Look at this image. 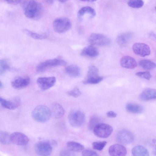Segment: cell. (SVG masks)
Returning a JSON list of instances; mask_svg holds the SVG:
<instances>
[{
    "mask_svg": "<svg viewBox=\"0 0 156 156\" xmlns=\"http://www.w3.org/2000/svg\"><path fill=\"white\" fill-rule=\"evenodd\" d=\"M20 3L27 18L37 20L42 16L44 9L41 4L36 0H21Z\"/></svg>",
    "mask_w": 156,
    "mask_h": 156,
    "instance_id": "6da1fadb",
    "label": "cell"
},
{
    "mask_svg": "<svg viewBox=\"0 0 156 156\" xmlns=\"http://www.w3.org/2000/svg\"><path fill=\"white\" fill-rule=\"evenodd\" d=\"M31 115L33 119L40 122H45L49 120L51 115L50 109L44 105H39L32 111Z\"/></svg>",
    "mask_w": 156,
    "mask_h": 156,
    "instance_id": "7a4b0ae2",
    "label": "cell"
},
{
    "mask_svg": "<svg viewBox=\"0 0 156 156\" xmlns=\"http://www.w3.org/2000/svg\"><path fill=\"white\" fill-rule=\"evenodd\" d=\"M85 116L84 113L78 109L71 110L68 115V119L70 125L73 127H78L84 123Z\"/></svg>",
    "mask_w": 156,
    "mask_h": 156,
    "instance_id": "3957f363",
    "label": "cell"
},
{
    "mask_svg": "<svg viewBox=\"0 0 156 156\" xmlns=\"http://www.w3.org/2000/svg\"><path fill=\"white\" fill-rule=\"evenodd\" d=\"M72 23L68 18L63 17L57 18L53 22V27L57 33H62L68 30L71 27Z\"/></svg>",
    "mask_w": 156,
    "mask_h": 156,
    "instance_id": "277c9868",
    "label": "cell"
},
{
    "mask_svg": "<svg viewBox=\"0 0 156 156\" xmlns=\"http://www.w3.org/2000/svg\"><path fill=\"white\" fill-rule=\"evenodd\" d=\"M88 42L91 44L98 46H107L111 43L110 38L103 34L92 33L89 36Z\"/></svg>",
    "mask_w": 156,
    "mask_h": 156,
    "instance_id": "5b68a950",
    "label": "cell"
},
{
    "mask_svg": "<svg viewBox=\"0 0 156 156\" xmlns=\"http://www.w3.org/2000/svg\"><path fill=\"white\" fill-rule=\"evenodd\" d=\"M93 130L96 136L101 138H106L111 134L113 129L108 124L99 123L94 126Z\"/></svg>",
    "mask_w": 156,
    "mask_h": 156,
    "instance_id": "8992f818",
    "label": "cell"
},
{
    "mask_svg": "<svg viewBox=\"0 0 156 156\" xmlns=\"http://www.w3.org/2000/svg\"><path fill=\"white\" fill-rule=\"evenodd\" d=\"M66 64V62L63 60L58 58L52 59L39 63L37 66L36 70L37 72H41L51 67L65 66Z\"/></svg>",
    "mask_w": 156,
    "mask_h": 156,
    "instance_id": "52a82bcc",
    "label": "cell"
},
{
    "mask_svg": "<svg viewBox=\"0 0 156 156\" xmlns=\"http://www.w3.org/2000/svg\"><path fill=\"white\" fill-rule=\"evenodd\" d=\"M34 148L36 153L41 156L50 155L52 151L51 144L48 142L44 141H41L36 143Z\"/></svg>",
    "mask_w": 156,
    "mask_h": 156,
    "instance_id": "ba28073f",
    "label": "cell"
},
{
    "mask_svg": "<svg viewBox=\"0 0 156 156\" xmlns=\"http://www.w3.org/2000/svg\"><path fill=\"white\" fill-rule=\"evenodd\" d=\"M117 141L121 144H127L133 142L134 136L133 134L126 129H122L119 131L116 136Z\"/></svg>",
    "mask_w": 156,
    "mask_h": 156,
    "instance_id": "9c48e42d",
    "label": "cell"
},
{
    "mask_svg": "<svg viewBox=\"0 0 156 156\" xmlns=\"http://www.w3.org/2000/svg\"><path fill=\"white\" fill-rule=\"evenodd\" d=\"M96 15V12L94 9L89 6H85L82 7L78 11L77 17L79 20L82 21L86 18L92 19Z\"/></svg>",
    "mask_w": 156,
    "mask_h": 156,
    "instance_id": "30bf717a",
    "label": "cell"
},
{
    "mask_svg": "<svg viewBox=\"0 0 156 156\" xmlns=\"http://www.w3.org/2000/svg\"><path fill=\"white\" fill-rule=\"evenodd\" d=\"M132 49L136 55L145 57L150 55L151 51L149 46L147 44L141 43H136L133 44Z\"/></svg>",
    "mask_w": 156,
    "mask_h": 156,
    "instance_id": "8fae6325",
    "label": "cell"
},
{
    "mask_svg": "<svg viewBox=\"0 0 156 156\" xmlns=\"http://www.w3.org/2000/svg\"><path fill=\"white\" fill-rule=\"evenodd\" d=\"M56 81L55 77L52 76L38 78L37 79V82L41 89L46 90L53 86Z\"/></svg>",
    "mask_w": 156,
    "mask_h": 156,
    "instance_id": "7c38bea8",
    "label": "cell"
},
{
    "mask_svg": "<svg viewBox=\"0 0 156 156\" xmlns=\"http://www.w3.org/2000/svg\"><path fill=\"white\" fill-rule=\"evenodd\" d=\"M30 79L28 76H17L11 82V85L14 89L20 90L24 88L30 84Z\"/></svg>",
    "mask_w": 156,
    "mask_h": 156,
    "instance_id": "4fadbf2b",
    "label": "cell"
},
{
    "mask_svg": "<svg viewBox=\"0 0 156 156\" xmlns=\"http://www.w3.org/2000/svg\"><path fill=\"white\" fill-rule=\"evenodd\" d=\"M11 142L18 145H25L28 144L29 139L24 134L19 132L13 133L10 135Z\"/></svg>",
    "mask_w": 156,
    "mask_h": 156,
    "instance_id": "5bb4252c",
    "label": "cell"
},
{
    "mask_svg": "<svg viewBox=\"0 0 156 156\" xmlns=\"http://www.w3.org/2000/svg\"><path fill=\"white\" fill-rule=\"evenodd\" d=\"M133 35V33L131 32L128 31L121 33L117 37L116 42L121 47H125Z\"/></svg>",
    "mask_w": 156,
    "mask_h": 156,
    "instance_id": "9a60e30c",
    "label": "cell"
},
{
    "mask_svg": "<svg viewBox=\"0 0 156 156\" xmlns=\"http://www.w3.org/2000/svg\"><path fill=\"white\" fill-rule=\"evenodd\" d=\"M108 152L111 156H125L127 154L126 147L123 145L115 144L111 145L109 148Z\"/></svg>",
    "mask_w": 156,
    "mask_h": 156,
    "instance_id": "2e32d148",
    "label": "cell"
},
{
    "mask_svg": "<svg viewBox=\"0 0 156 156\" xmlns=\"http://www.w3.org/2000/svg\"><path fill=\"white\" fill-rule=\"evenodd\" d=\"M120 64L122 67L128 69H133L137 65L135 59L129 56L122 57L120 60Z\"/></svg>",
    "mask_w": 156,
    "mask_h": 156,
    "instance_id": "e0dca14e",
    "label": "cell"
},
{
    "mask_svg": "<svg viewBox=\"0 0 156 156\" xmlns=\"http://www.w3.org/2000/svg\"><path fill=\"white\" fill-rule=\"evenodd\" d=\"M21 104L20 99L17 97L12 98L9 100L4 99L1 104L3 107L10 110L14 109L19 107Z\"/></svg>",
    "mask_w": 156,
    "mask_h": 156,
    "instance_id": "ac0fdd59",
    "label": "cell"
},
{
    "mask_svg": "<svg viewBox=\"0 0 156 156\" xmlns=\"http://www.w3.org/2000/svg\"><path fill=\"white\" fill-rule=\"evenodd\" d=\"M50 110L51 115L56 119L61 118L64 114V108L61 105L57 103H54L52 104Z\"/></svg>",
    "mask_w": 156,
    "mask_h": 156,
    "instance_id": "d6986e66",
    "label": "cell"
},
{
    "mask_svg": "<svg viewBox=\"0 0 156 156\" xmlns=\"http://www.w3.org/2000/svg\"><path fill=\"white\" fill-rule=\"evenodd\" d=\"M99 54L98 49L92 45L88 46L84 48L80 53L82 56L91 58L96 57Z\"/></svg>",
    "mask_w": 156,
    "mask_h": 156,
    "instance_id": "ffe728a7",
    "label": "cell"
},
{
    "mask_svg": "<svg viewBox=\"0 0 156 156\" xmlns=\"http://www.w3.org/2000/svg\"><path fill=\"white\" fill-rule=\"evenodd\" d=\"M139 97L141 100L144 101L155 99L156 98V90L153 88L146 89L142 92Z\"/></svg>",
    "mask_w": 156,
    "mask_h": 156,
    "instance_id": "44dd1931",
    "label": "cell"
},
{
    "mask_svg": "<svg viewBox=\"0 0 156 156\" xmlns=\"http://www.w3.org/2000/svg\"><path fill=\"white\" fill-rule=\"evenodd\" d=\"M65 70L68 75L73 77H77L80 74V68L76 65H71L67 66Z\"/></svg>",
    "mask_w": 156,
    "mask_h": 156,
    "instance_id": "7402d4cb",
    "label": "cell"
},
{
    "mask_svg": "<svg viewBox=\"0 0 156 156\" xmlns=\"http://www.w3.org/2000/svg\"><path fill=\"white\" fill-rule=\"evenodd\" d=\"M132 153L135 156H148L149 153L147 149L143 146L137 145L132 150Z\"/></svg>",
    "mask_w": 156,
    "mask_h": 156,
    "instance_id": "603a6c76",
    "label": "cell"
},
{
    "mask_svg": "<svg viewBox=\"0 0 156 156\" xmlns=\"http://www.w3.org/2000/svg\"><path fill=\"white\" fill-rule=\"evenodd\" d=\"M126 110L133 114H139L143 111V107L140 105L131 103H128L126 106Z\"/></svg>",
    "mask_w": 156,
    "mask_h": 156,
    "instance_id": "cb8c5ba5",
    "label": "cell"
},
{
    "mask_svg": "<svg viewBox=\"0 0 156 156\" xmlns=\"http://www.w3.org/2000/svg\"><path fill=\"white\" fill-rule=\"evenodd\" d=\"M23 31L27 35L35 39L42 40L45 39L47 38L49 36V33L48 32L43 34H39L26 29H24L23 30Z\"/></svg>",
    "mask_w": 156,
    "mask_h": 156,
    "instance_id": "d4e9b609",
    "label": "cell"
},
{
    "mask_svg": "<svg viewBox=\"0 0 156 156\" xmlns=\"http://www.w3.org/2000/svg\"><path fill=\"white\" fill-rule=\"evenodd\" d=\"M68 149L74 152H80L84 149V146L81 144L73 141H69L66 143Z\"/></svg>",
    "mask_w": 156,
    "mask_h": 156,
    "instance_id": "484cf974",
    "label": "cell"
},
{
    "mask_svg": "<svg viewBox=\"0 0 156 156\" xmlns=\"http://www.w3.org/2000/svg\"><path fill=\"white\" fill-rule=\"evenodd\" d=\"M140 66L144 69L150 70L155 68L156 64L153 62L148 59H143L139 62Z\"/></svg>",
    "mask_w": 156,
    "mask_h": 156,
    "instance_id": "4316f807",
    "label": "cell"
},
{
    "mask_svg": "<svg viewBox=\"0 0 156 156\" xmlns=\"http://www.w3.org/2000/svg\"><path fill=\"white\" fill-rule=\"evenodd\" d=\"M103 77L99 76L94 77H86L83 81L85 84H97L102 81Z\"/></svg>",
    "mask_w": 156,
    "mask_h": 156,
    "instance_id": "83f0119b",
    "label": "cell"
},
{
    "mask_svg": "<svg viewBox=\"0 0 156 156\" xmlns=\"http://www.w3.org/2000/svg\"><path fill=\"white\" fill-rule=\"evenodd\" d=\"M10 135L7 132L0 131V142L5 144H9L11 142Z\"/></svg>",
    "mask_w": 156,
    "mask_h": 156,
    "instance_id": "f1b7e54d",
    "label": "cell"
},
{
    "mask_svg": "<svg viewBox=\"0 0 156 156\" xmlns=\"http://www.w3.org/2000/svg\"><path fill=\"white\" fill-rule=\"evenodd\" d=\"M127 4L130 7L134 8H138L143 6L144 4V2L142 0H129Z\"/></svg>",
    "mask_w": 156,
    "mask_h": 156,
    "instance_id": "f546056e",
    "label": "cell"
},
{
    "mask_svg": "<svg viewBox=\"0 0 156 156\" xmlns=\"http://www.w3.org/2000/svg\"><path fill=\"white\" fill-rule=\"evenodd\" d=\"M9 68V65L6 60H0V75L4 74Z\"/></svg>",
    "mask_w": 156,
    "mask_h": 156,
    "instance_id": "4dcf8cb0",
    "label": "cell"
},
{
    "mask_svg": "<svg viewBox=\"0 0 156 156\" xmlns=\"http://www.w3.org/2000/svg\"><path fill=\"white\" fill-rule=\"evenodd\" d=\"M98 69L96 66L90 65L88 67V69L86 77H93L98 75Z\"/></svg>",
    "mask_w": 156,
    "mask_h": 156,
    "instance_id": "1f68e13d",
    "label": "cell"
},
{
    "mask_svg": "<svg viewBox=\"0 0 156 156\" xmlns=\"http://www.w3.org/2000/svg\"><path fill=\"white\" fill-rule=\"evenodd\" d=\"M100 119L96 116H92L90 119L88 127L89 129L91 130H93L94 126L98 123H100Z\"/></svg>",
    "mask_w": 156,
    "mask_h": 156,
    "instance_id": "d6a6232c",
    "label": "cell"
},
{
    "mask_svg": "<svg viewBox=\"0 0 156 156\" xmlns=\"http://www.w3.org/2000/svg\"><path fill=\"white\" fill-rule=\"evenodd\" d=\"M106 144L107 142L105 141L94 142L92 143V145L94 149L100 151L103 149Z\"/></svg>",
    "mask_w": 156,
    "mask_h": 156,
    "instance_id": "836d02e7",
    "label": "cell"
},
{
    "mask_svg": "<svg viewBox=\"0 0 156 156\" xmlns=\"http://www.w3.org/2000/svg\"><path fill=\"white\" fill-rule=\"evenodd\" d=\"M136 75L138 77L149 80L151 77V75L148 71L139 72L136 73Z\"/></svg>",
    "mask_w": 156,
    "mask_h": 156,
    "instance_id": "e575fe53",
    "label": "cell"
},
{
    "mask_svg": "<svg viewBox=\"0 0 156 156\" xmlns=\"http://www.w3.org/2000/svg\"><path fill=\"white\" fill-rule=\"evenodd\" d=\"M68 93L69 95L75 98L79 97L81 94L79 89L77 87L74 88L72 90L68 92Z\"/></svg>",
    "mask_w": 156,
    "mask_h": 156,
    "instance_id": "d590c367",
    "label": "cell"
},
{
    "mask_svg": "<svg viewBox=\"0 0 156 156\" xmlns=\"http://www.w3.org/2000/svg\"><path fill=\"white\" fill-rule=\"evenodd\" d=\"M82 155L84 156H97L98 154L95 151L90 149L83 150Z\"/></svg>",
    "mask_w": 156,
    "mask_h": 156,
    "instance_id": "8d00e7d4",
    "label": "cell"
},
{
    "mask_svg": "<svg viewBox=\"0 0 156 156\" xmlns=\"http://www.w3.org/2000/svg\"><path fill=\"white\" fill-rule=\"evenodd\" d=\"M61 156H73L75 155L73 151L68 149V150H64L62 151L60 153Z\"/></svg>",
    "mask_w": 156,
    "mask_h": 156,
    "instance_id": "74e56055",
    "label": "cell"
},
{
    "mask_svg": "<svg viewBox=\"0 0 156 156\" xmlns=\"http://www.w3.org/2000/svg\"><path fill=\"white\" fill-rule=\"evenodd\" d=\"M8 3L13 5H16L20 3L21 0H4Z\"/></svg>",
    "mask_w": 156,
    "mask_h": 156,
    "instance_id": "f35d334b",
    "label": "cell"
},
{
    "mask_svg": "<svg viewBox=\"0 0 156 156\" xmlns=\"http://www.w3.org/2000/svg\"><path fill=\"white\" fill-rule=\"evenodd\" d=\"M107 116L110 118H115L117 116V114L113 111H110L107 113Z\"/></svg>",
    "mask_w": 156,
    "mask_h": 156,
    "instance_id": "ab89813d",
    "label": "cell"
},
{
    "mask_svg": "<svg viewBox=\"0 0 156 156\" xmlns=\"http://www.w3.org/2000/svg\"><path fill=\"white\" fill-rule=\"evenodd\" d=\"M47 3L49 4H51L53 3L55 0H44Z\"/></svg>",
    "mask_w": 156,
    "mask_h": 156,
    "instance_id": "60d3db41",
    "label": "cell"
},
{
    "mask_svg": "<svg viewBox=\"0 0 156 156\" xmlns=\"http://www.w3.org/2000/svg\"><path fill=\"white\" fill-rule=\"evenodd\" d=\"M81 1L84 2H93L96 0H80Z\"/></svg>",
    "mask_w": 156,
    "mask_h": 156,
    "instance_id": "b9f144b4",
    "label": "cell"
},
{
    "mask_svg": "<svg viewBox=\"0 0 156 156\" xmlns=\"http://www.w3.org/2000/svg\"><path fill=\"white\" fill-rule=\"evenodd\" d=\"M5 99L0 97V104L1 105L2 103L3 102Z\"/></svg>",
    "mask_w": 156,
    "mask_h": 156,
    "instance_id": "7bdbcfd3",
    "label": "cell"
},
{
    "mask_svg": "<svg viewBox=\"0 0 156 156\" xmlns=\"http://www.w3.org/2000/svg\"><path fill=\"white\" fill-rule=\"evenodd\" d=\"M60 2H65L68 0H58Z\"/></svg>",
    "mask_w": 156,
    "mask_h": 156,
    "instance_id": "ee69618b",
    "label": "cell"
},
{
    "mask_svg": "<svg viewBox=\"0 0 156 156\" xmlns=\"http://www.w3.org/2000/svg\"><path fill=\"white\" fill-rule=\"evenodd\" d=\"M3 85L2 83L0 81V88H2V87Z\"/></svg>",
    "mask_w": 156,
    "mask_h": 156,
    "instance_id": "f6af8a7d",
    "label": "cell"
}]
</instances>
